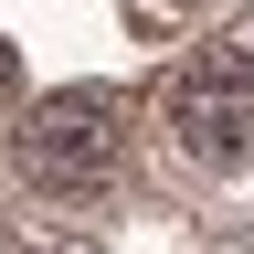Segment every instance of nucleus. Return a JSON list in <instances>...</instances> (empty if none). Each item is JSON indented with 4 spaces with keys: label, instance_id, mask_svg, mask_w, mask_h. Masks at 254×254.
I'll return each mask as SVG.
<instances>
[{
    "label": "nucleus",
    "instance_id": "f03ea898",
    "mask_svg": "<svg viewBox=\"0 0 254 254\" xmlns=\"http://www.w3.org/2000/svg\"><path fill=\"white\" fill-rule=\"evenodd\" d=\"M159 117H170L180 159L254 170V53H190L170 74V95H159Z\"/></svg>",
    "mask_w": 254,
    "mask_h": 254
},
{
    "label": "nucleus",
    "instance_id": "7ed1b4c3",
    "mask_svg": "<svg viewBox=\"0 0 254 254\" xmlns=\"http://www.w3.org/2000/svg\"><path fill=\"white\" fill-rule=\"evenodd\" d=\"M0 106H11V43H0Z\"/></svg>",
    "mask_w": 254,
    "mask_h": 254
},
{
    "label": "nucleus",
    "instance_id": "f257e3e1",
    "mask_svg": "<svg viewBox=\"0 0 254 254\" xmlns=\"http://www.w3.org/2000/svg\"><path fill=\"white\" fill-rule=\"evenodd\" d=\"M11 159H21V180L32 190H106L117 180V159H127V106L117 95H95V85H64L43 95L21 127H11Z\"/></svg>",
    "mask_w": 254,
    "mask_h": 254
}]
</instances>
